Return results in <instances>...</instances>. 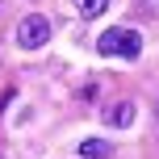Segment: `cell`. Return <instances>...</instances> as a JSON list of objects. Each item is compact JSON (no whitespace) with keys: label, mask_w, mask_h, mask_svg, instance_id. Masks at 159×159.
<instances>
[{"label":"cell","mask_w":159,"mask_h":159,"mask_svg":"<svg viewBox=\"0 0 159 159\" xmlns=\"http://www.w3.org/2000/svg\"><path fill=\"white\" fill-rule=\"evenodd\" d=\"M109 121H113V126H130V121H134V105H130V101L113 105V109H109Z\"/></svg>","instance_id":"obj_4"},{"label":"cell","mask_w":159,"mask_h":159,"mask_svg":"<svg viewBox=\"0 0 159 159\" xmlns=\"http://www.w3.org/2000/svg\"><path fill=\"white\" fill-rule=\"evenodd\" d=\"M46 42H50V21L42 13H30L17 25V46L21 50H38V46H46Z\"/></svg>","instance_id":"obj_2"},{"label":"cell","mask_w":159,"mask_h":159,"mask_svg":"<svg viewBox=\"0 0 159 159\" xmlns=\"http://www.w3.org/2000/svg\"><path fill=\"white\" fill-rule=\"evenodd\" d=\"M96 50H101L105 59L117 55V59L130 63V59L143 55V34H138V30H126V25H113V30H105L101 38H96Z\"/></svg>","instance_id":"obj_1"},{"label":"cell","mask_w":159,"mask_h":159,"mask_svg":"<svg viewBox=\"0 0 159 159\" xmlns=\"http://www.w3.org/2000/svg\"><path fill=\"white\" fill-rule=\"evenodd\" d=\"M71 4H75L80 17H101L105 8H109V0H71Z\"/></svg>","instance_id":"obj_5"},{"label":"cell","mask_w":159,"mask_h":159,"mask_svg":"<svg viewBox=\"0 0 159 159\" xmlns=\"http://www.w3.org/2000/svg\"><path fill=\"white\" fill-rule=\"evenodd\" d=\"M80 155H84V159H109L113 147L105 143V138H84V143H80Z\"/></svg>","instance_id":"obj_3"}]
</instances>
